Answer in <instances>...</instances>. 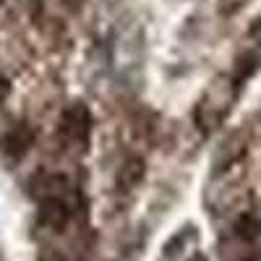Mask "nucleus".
I'll return each instance as SVG.
<instances>
[{"label": "nucleus", "mask_w": 261, "mask_h": 261, "mask_svg": "<svg viewBox=\"0 0 261 261\" xmlns=\"http://www.w3.org/2000/svg\"><path fill=\"white\" fill-rule=\"evenodd\" d=\"M39 222L55 230V232H63L71 222V206L68 201L63 199V196H47V199H42L39 204Z\"/></svg>", "instance_id": "f257e3e1"}, {"label": "nucleus", "mask_w": 261, "mask_h": 261, "mask_svg": "<svg viewBox=\"0 0 261 261\" xmlns=\"http://www.w3.org/2000/svg\"><path fill=\"white\" fill-rule=\"evenodd\" d=\"M243 157H246V136L243 134H230L222 141V146L217 149V154H214V170L225 172L232 165H238Z\"/></svg>", "instance_id": "f03ea898"}, {"label": "nucleus", "mask_w": 261, "mask_h": 261, "mask_svg": "<svg viewBox=\"0 0 261 261\" xmlns=\"http://www.w3.org/2000/svg\"><path fill=\"white\" fill-rule=\"evenodd\" d=\"M32 146H34V130H32V125L21 123V125H16V128L8 130V136H6V151H8L11 157H24Z\"/></svg>", "instance_id": "7ed1b4c3"}, {"label": "nucleus", "mask_w": 261, "mask_h": 261, "mask_svg": "<svg viewBox=\"0 0 261 261\" xmlns=\"http://www.w3.org/2000/svg\"><path fill=\"white\" fill-rule=\"evenodd\" d=\"M144 172H146V167H144V160H141V157H128V160L120 165V170H118L115 186H118L120 191H134V188L144 180Z\"/></svg>", "instance_id": "20e7f679"}, {"label": "nucleus", "mask_w": 261, "mask_h": 261, "mask_svg": "<svg viewBox=\"0 0 261 261\" xmlns=\"http://www.w3.org/2000/svg\"><path fill=\"white\" fill-rule=\"evenodd\" d=\"M89 123L92 120H89V113H86L84 105H73L71 110H65V115H63V130L71 139H86Z\"/></svg>", "instance_id": "39448f33"}, {"label": "nucleus", "mask_w": 261, "mask_h": 261, "mask_svg": "<svg viewBox=\"0 0 261 261\" xmlns=\"http://www.w3.org/2000/svg\"><path fill=\"white\" fill-rule=\"evenodd\" d=\"M235 232H238L241 241L256 243V241H261V220L253 217V214H243L241 220H238V225H235Z\"/></svg>", "instance_id": "423d86ee"}, {"label": "nucleus", "mask_w": 261, "mask_h": 261, "mask_svg": "<svg viewBox=\"0 0 261 261\" xmlns=\"http://www.w3.org/2000/svg\"><path fill=\"white\" fill-rule=\"evenodd\" d=\"M261 60V55H256V53H246L241 60H238V65H235V76H232V84L235 86H243V81H248L256 71H258V63Z\"/></svg>", "instance_id": "0eeeda50"}, {"label": "nucleus", "mask_w": 261, "mask_h": 261, "mask_svg": "<svg viewBox=\"0 0 261 261\" xmlns=\"http://www.w3.org/2000/svg\"><path fill=\"white\" fill-rule=\"evenodd\" d=\"M246 6H248V0H220V3H217V11H220L222 16H235Z\"/></svg>", "instance_id": "6e6552de"}, {"label": "nucleus", "mask_w": 261, "mask_h": 261, "mask_svg": "<svg viewBox=\"0 0 261 261\" xmlns=\"http://www.w3.org/2000/svg\"><path fill=\"white\" fill-rule=\"evenodd\" d=\"M251 37H253V39H258V42H261V18H258V21H256V24H253V27H251Z\"/></svg>", "instance_id": "1a4fd4ad"}, {"label": "nucleus", "mask_w": 261, "mask_h": 261, "mask_svg": "<svg viewBox=\"0 0 261 261\" xmlns=\"http://www.w3.org/2000/svg\"><path fill=\"white\" fill-rule=\"evenodd\" d=\"M6 94H8V81H6V79H0V102L6 99Z\"/></svg>", "instance_id": "9d476101"}, {"label": "nucleus", "mask_w": 261, "mask_h": 261, "mask_svg": "<svg viewBox=\"0 0 261 261\" xmlns=\"http://www.w3.org/2000/svg\"><path fill=\"white\" fill-rule=\"evenodd\" d=\"M65 6H68L71 11H76V8L81 6V0H65Z\"/></svg>", "instance_id": "9b49d317"}, {"label": "nucleus", "mask_w": 261, "mask_h": 261, "mask_svg": "<svg viewBox=\"0 0 261 261\" xmlns=\"http://www.w3.org/2000/svg\"><path fill=\"white\" fill-rule=\"evenodd\" d=\"M188 261H206V258H204V256H201V253H196V256H191V258H188Z\"/></svg>", "instance_id": "f8f14e48"}, {"label": "nucleus", "mask_w": 261, "mask_h": 261, "mask_svg": "<svg viewBox=\"0 0 261 261\" xmlns=\"http://www.w3.org/2000/svg\"><path fill=\"white\" fill-rule=\"evenodd\" d=\"M0 3H3V0H0Z\"/></svg>", "instance_id": "ddd939ff"}]
</instances>
